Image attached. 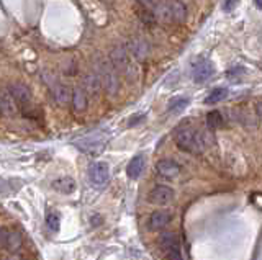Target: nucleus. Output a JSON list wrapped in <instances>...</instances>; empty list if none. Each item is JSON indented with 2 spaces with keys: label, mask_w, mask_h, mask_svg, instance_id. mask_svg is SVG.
Masks as SVG:
<instances>
[{
  "label": "nucleus",
  "mask_w": 262,
  "mask_h": 260,
  "mask_svg": "<svg viewBox=\"0 0 262 260\" xmlns=\"http://www.w3.org/2000/svg\"><path fill=\"white\" fill-rule=\"evenodd\" d=\"M176 144L179 149L190 152V154H202L213 144V134L205 130H193L190 126H181L176 131Z\"/></svg>",
  "instance_id": "f257e3e1"
},
{
  "label": "nucleus",
  "mask_w": 262,
  "mask_h": 260,
  "mask_svg": "<svg viewBox=\"0 0 262 260\" xmlns=\"http://www.w3.org/2000/svg\"><path fill=\"white\" fill-rule=\"evenodd\" d=\"M95 72L99 74L100 82H102V90L105 92L107 95L115 97L120 90V75H118V70L113 67V64L107 59H100L97 63Z\"/></svg>",
  "instance_id": "f03ea898"
},
{
  "label": "nucleus",
  "mask_w": 262,
  "mask_h": 260,
  "mask_svg": "<svg viewBox=\"0 0 262 260\" xmlns=\"http://www.w3.org/2000/svg\"><path fill=\"white\" fill-rule=\"evenodd\" d=\"M110 63L113 64L118 72L125 74L128 79L133 80L138 75V65L135 64V61H131V54L128 53V49L125 46H115L110 51Z\"/></svg>",
  "instance_id": "7ed1b4c3"
},
{
  "label": "nucleus",
  "mask_w": 262,
  "mask_h": 260,
  "mask_svg": "<svg viewBox=\"0 0 262 260\" xmlns=\"http://www.w3.org/2000/svg\"><path fill=\"white\" fill-rule=\"evenodd\" d=\"M105 144H107V134L104 131L92 132V134L82 137L80 141L75 142V146L79 147L80 151L87 152V154H99L105 147Z\"/></svg>",
  "instance_id": "20e7f679"
},
{
  "label": "nucleus",
  "mask_w": 262,
  "mask_h": 260,
  "mask_svg": "<svg viewBox=\"0 0 262 260\" xmlns=\"http://www.w3.org/2000/svg\"><path fill=\"white\" fill-rule=\"evenodd\" d=\"M8 94L12 95L15 105H17L22 111L32 108V92H30V89L25 84H22V82L10 84Z\"/></svg>",
  "instance_id": "39448f33"
},
{
  "label": "nucleus",
  "mask_w": 262,
  "mask_h": 260,
  "mask_svg": "<svg viewBox=\"0 0 262 260\" xmlns=\"http://www.w3.org/2000/svg\"><path fill=\"white\" fill-rule=\"evenodd\" d=\"M89 180L94 187H105L110 180V167L107 162H94L89 167Z\"/></svg>",
  "instance_id": "423d86ee"
},
{
  "label": "nucleus",
  "mask_w": 262,
  "mask_h": 260,
  "mask_svg": "<svg viewBox=\"0 0 262 260\" xmlns=\"http://www.w3.org/2000/svg\"><path fill=\"white\" fill-rule=\"evenodd\" d=\"M0 246L8 252L17 254L23 246V237L18 231L13 229H0Z\"/></svg>",
  "instance_id": "0eeeda50"
},
{
  "label": "nucleus",
  "mask_w": 262,
  "mask_h": 260,
  "mask_svg": "<svg viewBox=\"0 0 262 260\" xmlns=\"http://www.w3.org/2000/svg\"><path fill=\"white\" fill-rule=\"evenodd\" d=\"M215 67L213 64L207 59H198L192 63V79L197 84H203L213 77Z\"/></svg>",
  "instance_id": "6e6552de"
},
{
  "label": "nucleus",
  "mask_w": 262,
  "mask_h": 260,
  "mask_svg": "<svg viewBox=\"0 0 262 260\" xmlns=\"http://www.w3.org/2000/svg\"><path fill=\"white\" fill-rule=\"evenodd\" d=\"M126 49H128V53L131 54V58H135L136 61H140V63L150 56V44H148L145 38L138 36V34H135V36H131L130 39H128Z\"/></svg>",
  "instance_id": "1a4fd4ad"
},
{
  "label": "nucleus",
  "mask_w": 262,
  "mask_h": 260,
  "mask_svg": "<svg viewBox=\"0 0 262 260\" xmlns=\"http://www.w3.org/2000/svg\"><path fill=\"white\" fill-rule=\"evenodd\" d=\"M152 205L157 206H166L169 203H172L174 200V190L167 185H156L150 192V196H148Z\"/></svg>",
  "instance_id": "9d476101"
},
{
  "label": "nucleus",
  "mask_w": 262,
  "mask_h": 260,
  "mask_svg": "<svg viewBox=\"0 0 262 260\" xmlns=\"http://www.w3.org/2000/svg\"><path fill=\"white\" fill-rule=\"evenodd\" d=\"M49 94H51V98L54 100V103H58L61 106L68 105L71 98H73V90L66 84L58 82V80L49 85Z\"/></svg>",
  "instance_id": "9b49d317"
},
{
  "label": "nucleus",
  "mask_w": 262,
  "mask_h": 260,
  "mask_svg": "<svg viewBox=\"0 0 262 260\" xmlns=\"http://www.w3.org/2000/svg\"><path fill=\"white\" fill-rule=\"evenodd\" d=\"M156 172L162 178H169V180H171V178H176L179 173L182 172V167L181 164H177V162L172 159H162L156 164Z\"/></svg>",
  "instance_id": "f8f14e48"
},
{
  "label": "nucleus",
  "mask_w": 262,
  "mask_h": 260,
  "mask_svg": "<svg viewBox=\"0 0 262 260\" xmlns=\"http://www.w3.org/2000/svg\"><path fill=\"white\" fill-rule=\"evenodd\" d=\"M171 219H172V215L166 210L154 211L150 216V219H148V228H150V231H161V229H164L171 223Z\"/></svg>",
  "instance_id": "ddd939ff"
},
{
  "label": "nucleus",
  "mask_w": 262,
  "mask_h": 260,
  "mask_svg": "<svg viewBox=\"0 0 262 260\" xmlns=\"http://www.w3.org/2000/svg\"><path fill=\"white\" fill-rule=\"evenodd\" d=\"M172 23H184L188 17V8L182 0H169Z\"/></svg>",
  "instance_id": "4468645a"
},
{
  "label": "nucleus",
  "mask_w": 262,
  "mask_h": 260,
  "mask_svg": "<svg viewBox=\"0 0 262 260\" xmlns=\"http://www.w3.org/2000/svg\"><path fill=\"white\" fill-rule=\"evenodd\" d=\"M145 167H146V157L143 154H138L133 157V159L130 161V164H128L126 175L133 178V180H136V178H140L141 173L145 172Z\"/></svg>",
  "instance_id": "2eb2a0df"
},
{
  "label": "nucleus",
  "mask_w": 262,
  "mask_h": 260,
  "mask_svg": "<svg viewBox=\"0 0 262 260\" xmlns=\"http://www.w3.org/2000/svg\"><path fill=\"white\" fill-rule=\"evenodd\" d=\"M82 89L85 90L87 95H92V97H97L100 94L102 90V82H100V77L97 72H87L84 75V87Z\"/></svg>",
  "instance_id": "dca6fc26"
},
{
  "label": "nucleus",
  "mask_w": 262,
  "mask_h": 260,
  "mask_svg": "<svg viewBox=\"0 0 262 260\" xmlns=\"http://www.w3.org/2000/svg\"><path fill=\"white\" fill-rule=\"evenodd\" d=\"M53 188L63 195H71L75 190V180L73 177H61L53 182Z\"/></svg>",
  "instance_id": "f3484780"
},
{
  "label": "nucleus",
  "mask_w": 262,
  "mask_h": 260,
  "mask_svg": "<svg viewBox=\"0 0 262 260\" xmlns=\"http://www.w3.org/2000/svg\"><path fill=\"white\" fill-rule=\"evenodd\" d=\"M71 103H73L74 110L75 111H85L87 110V94L84 89H80V87H75L73 90V98H71Z\"/></svg>",
  "instance_id": "a211bd4d"
},
{
  "label": "nucleus",
  "mask_w": 262,
  "mask_h": 260,
  "mask_svg": "<svg viewBox=\"0 0 262 260\" xmlns=\"http://www.w3.org/2000/svg\"><path fill=\"white\" fill-rule=\"evenodd\" d=\"M157 244H159V247L162 249V252H166V251H169V249H172V247L181 246L179 237L174 232H162L161 236H159V239H157Z\"/></svg>",
  "instance_id": "6ab92c4d"
},
{
  "label": "nucleus",
  "mask_w": 262,
  "mask_h": 260,
  "mask_svg": "<svg viewBox=\"0 0 262 260\" xmlns=\"http://www.w3.org/2000/svg\"><path fill=\"white\" fill-rule=\"evenodd\" d=\"M13 113H15V101L12 98V95L0 94V115L12 116Z\"/></svg>",
  "instance_id": "aec40b11"
},
{
  "label": "nucleus",
  "mask_w": 262,
  "mask_h": 260,
  "mask_svg": "<svg viewBox=\"0 0 262 260\" xmlns=\"http://www.w3.org/2000/svg\"><path fill=\"white\" fill-rule=\"evenodd\" d=\"M188 98L187 97H177V98H172L167 105V111L169 113H181L182 110H186L188 106Z\"/></svg>",
  "instance_id": "412c9836"
},
{
  "label": "nucleus",
  "mask_w": 262,
  "mask_h": 260,
  "mask_svg": "<svg viewBox=\"0 0 262 260\" xmlns=\"http://www.w3.org/2000/svg\"><path fill=\"white\" fill-rule=\"evenodd\" d=\"M223 125H225V120H223V115L220 113V111L213 110V111H210V113L207 115L208 130H218V128H222Z\"/></svg>",
  "instance_id": "4be33fe9"
},
{
  "label": "nucleus",
  "mask_w": 262,
  "mask_h": 260,
  "mask_svg": "<svg viewBox=\"0 0 262 260\" xmlns=\"http://www.w3.org/2000/svg\"><path fill=\"white\" fill-rule=\"evenodd\" d=\"M136 15H138V18L141 20L143 23L148 25V27H154L157 22V18L154 17V13L151 12V10H148V8H143L138 5V8H136Z\"/></svg>",
  "instance_id": "5701e85b"
},
{
  "label": "nucleus",
  "mask_w": 262,
  "mask_h": 260,
  "mask_svg": "<svg viewBox=\"0 0 262 260\" xmlns=\"http://www.w3.org/2000/svg\"><path fill=\"white\" fill-rule=\"evenodd\" d=\"M226 97H228V89H225V87H218V89H213L212 92H210L208 97L205 98V101L210 105H213V103H218V101L225 100Z\"/></svg>",
  "instance_id": "b1692460"
},
{
  "label": "nucleus",
  "mask_w": 262,
  "mask_h": 260,
  "mask_svg": "<svg viewBox=\"0 0 262 260\" xmlns=\"http://www.w3.org/2000/svg\"><path fill=\"white\" fill-rule=\"evenodd\" d=\"M46 226H48L51 231H59V216L56 215V213H49L48 216H46Z\"/></svg>",
  "instance_id": "393cba45"
},
{
  "label": "nucleus",
  "mask_w": 262,
  "mask_h": 260,
  "mask_svg": "<svg viewBox=\"0 0 262 260\" xmlns=\"http://www.w3.org/2000/svg\"><path fill=\"white\" fill-rule=\"evenodd\" d=\"M10 192V183L3 178H0V195H5V193Z\"/></svg>",
  "instance_id": "a878e982"
},
{
  "label": "nucleus",
  "mask_w": 262,
  "mask_h": 260,
  "mask_svg": "<svg viewBox=\"0 0 262 260\" xmlns=\"http://www.w3.org/2000/svg\"><path fill=\"white\" fill-rule=\"evenodd\" d=\"M236 3V0H226L225 2V10H231V7Z\"/></svg>",
  "instance_id": "bb28decb"
},
{
  "label": "nucleus",
  "mask_w": 262,
  "mask_h": 260,
  "mask_svg": "<svg viewBox=\"0 0 262 260\" xmlns=\"http://www.w3.org/2000/svg\"><path fill=\"white\" fill-rule=\"evenodd\" d=\"M256 111H258V116L262 118V101H259V103L256 105Z\"/></svg>",
  "instance_id": "cd10ccee"
},
{
  "label": "nucleus",
  "mask_w": 262,
  "mask_h": 260,
  "mask_svg": "<svg viewBox=\"0 0 262 260\" xmlns=\"http://www.w3.org/2000/svg\"><path fill=\"white\" fill-rule=\"evenodd\" d=\"M5 260H23V259L20 257V256H18V252H17V254H12V256H10V257H7Z\"/></svg>",
  "instance_id": "c85d7f7f"
},
{
  "label": "nucleus",
  "mask_w": 262,
  "mask_h": 260,
  "mask_svg": "<svg viewBox=\"0 0 262 260\" xmlns=\"http://www.w3.org/2000/svg\"><path fill=\"white\" fill-rule=\"evenodd\" d=\"M254 2H256V5H258V8L262 10V0H254Z\"/></svg>",
  "instance_id": "c756f323"
}]
</instances>
